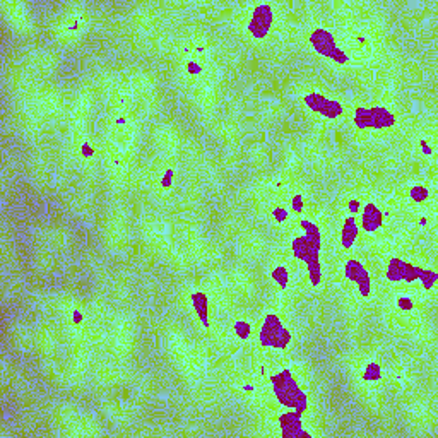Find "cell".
Listing matches in <instances>:
<instances>
[{
    "mask_svg": "<svg viewBox=\"0 0 438 438\" xmlns=\"http://www.w3.org/2000/svg\"><path fill=\"white\" fill-rule=\"evenodd\" d=\"M248 332H250V327H248V324H245V322H241V324L236 325V334L241 337V339H245V337L248 336Z\"/></svg>",
    "mask_w": 438,
    "mask_h": 438,
    "instance_id": "obj_13",
    "label": "cell"
},
{
    "mask_svg": "<svg viewBox=\"0 0 438 438\" xmlns=\"http://www.w3.org/2000/svg\"><path fill=\"white\" fill-rule=\"evenodd\" d=\"M356 233H358V226L354 222V218H348L346 224H344V233H343V241L346 247H350L351 241L356 238Z\"/></svg>",
    "mask_w": 438,
    "mask_h": 438,
    "instance_id": "obj_9",
    "label": "cell"
},
{
    "mask_svg": "<svg viewBox=\"0 0 438 438\" xmlns=\"http://www.w3.org/2000/svg\"><path fill=\"white\" fill-rule=\"evenodd\" d=\"M346 274L348 277L359 284V291H361L363 296L368 295V286H370V279H368V274L365 272V269L361 267L359 262H350L346 265Z\"/></svg>",
    "mask_w": 438,
    "mask_h": 438,
    "instance_id": "obj_4",
    "label": "cell"
},
{
    "mask_svg": "<svg viewBox=\"0 0 438 438\" xmlns=\"http://www.w3.org/2000/svg\"><path fill=\"white\" fill-rule=\"evenodd\" d=\"M399 305L402 308H411V307H413V303H409V300H400Z\"/></svg>",
    "mask_w": 438,
    "mask_h": 438,
    "instance_id": "obj_15",
    "label": "cell"
},
{
    "mask_svg": "<svg viewBox=\"0 0 438 438\" xmlns=\"http://www.w3.org/2000/svg\"><path fill=\"white\" fill-rule=\"evenodd\" d=\"M300 414L302 413H286L281 416V428H283V437H310V433L303 432L302 423H300Z\"/></svg>",
    "mask_w": 438,
    "mask_h": 438,
    "instance_id": "obj_3",
    "label": "cell"
},
{
    "mask_svg": "<svg viewBox=\"0 0 438 438\" xmlns=\"http://www.w3.org/2000/svg\"><path fill=\"white\" fill-rule=\"evenodd\" d=\"M313 46L317 48L318 51H322L324 55L334 57V53H336L332 38H330V35H327V33H324V31H318L317 35L313 36Z\"/></svg>",
    "mask_w": 438,
    "mask_h": 438,
    "instance_id": "obj_7",
    "label": "cell"
},
{
    "mask_svg": "<svg viewBox=\"0 0 438 438\" xmlns=\"http://www.w3.org/2000/svg\"><path fill=\"white\" fill-rule=\"evenodd\" d=\"M170 176H172V172H168V175H166V180H163V185H166V187H168L170 181H172V178H170Z\"/></svg>",
    "mask_w": 438,
    "mask_h": 438,
    "instance_id": "obj_16",
    "label": "cell"
},
{
    "mask_svg": "<svg viewBox=\"0 0 438 438\" xmlns=\"http://www.w3.org/2000/svg\"><path fill=\"white\" fill-rule=\"evenodd\" d=\"M274 384V391L277 394L279 402L286 407H293L298 413H303L307 409V397L296 387L295 380L291 378V375L288 372H283L281 375L270 378Z\"/></svg>",
    "mask_w": 438,
    "mask_h": 438,
    "instance_id": "obj_1",
    "label": "cell"
},
{
    "mask_svg": "<svg viewBox=\"0 0 438 438\" xmlns=\"http://www.w3.org/2000/svg\"><path fill=\"white\" fill-rule=\"evenodd\" d=\"M394 124V115H391L384 108H373L368 110V125L373 127H387Z\"/></svg>",
    "mask_w": 438,
    "mask_h": 438,
    "instance_id": "obj_5",
    "label": "cell"
},
{
    "mask_svg": "<svg viewBox=\"0 0 438 438\" xmlns=\"http://www.w3.org/2000/svg\"><path fill=\"white\" fill-rule=\"evenodd\" d=\"M378 377H380V370H378V365H370L368 368H366L365 378H366V380H377Z\"/></svg>",
    "mask_w": 438,
    "mask_h": 438,
    "instance_id": "obj_12",
    "label": "cell"
},
{
    "mask_svg": "<svg viewBox=\"0 0 438 438\" xmlns=\"http://www.w3.org/2000/svg\"><path fill=\"white\" fill-rule=\"evenodd\" d=\"M419 277H421V281H423V284H425V288H432L433 283H435V279H437V274L432 272V270H421Z\"/></svg>",
    "mask_w": 438,
    "mask_h": 438,
    "instance_id": "obj_10",
    "label": "cell"
},
{
    "mask_svg": "<svg viewBox=\"0 0 438 438\" xmlns=\"http://www.w3.org/2000/svg\"><path fill=\"white\" fill-rule=\"evenodd\" d=\"M382 222V213L377 211V207L368 204L365 209V214H363V228L368 229V231H373L380 226Z\"/></svg>",
    "mask_w": 438,
    "mask_h": 438,
    "instance_id": "obj_6",
    "label": "cell"
},
{
    "mask_svg": "<svg viewBox=\"0 0 438 438\" xmlns=\"http://www.w3.org/2000/svg\"><path fill=\"white\" fill-rule=\"evenodd\" d=\"M272 277L277 281V283H279L281 288H284L286 283H288V274H286V269H284V267H277V269L272 272Z\"/></svg>",
    "mask_w": 438,
    "mask_h": 438,
    "instance_id": "obj_11",
    "label": "cell"
},
{
    "mask_svg": "<svg viewBox=\"0 0 438 438\" xmlns=\"http://www.w3.org/2000/svg\"><path fill=\"white\" fill-rule=\"evenodd\" d=\"M358 209H359V204L352 200V202H351V211H352V213H354V211H358Z\"/></svg>",
    "mask_w": 438,
    "mask_h": 438,
    "instance_id": "obj_17",
    "label": "cell"
},
{
    "mask_svg": "<svg viewBox=\"0 0 438 438\" xmlns=\"http://www.w3.org/2000/svg\"><path fill=\"white\" fill-rule=\"evenodd\" d=\"M262 341L263 344H272L277 348H284L289 343V334L283 329L277 317H269L262 329Z\"/></svg>",
    "mask_w": 438,
    "mask_h": 438,
    "instance_id": "obj_2",
    "label": "cell"
},
{
    "mask_svg": "<svg viewBox=\"0 0 438 438\" xmlns=\"http://www.w3.org/2000/svg\"><path fill=\"white\" fill-rule=\"evenodd\" d=\"M192 303H194V308L197 310L199 317L202 318L204 325H207V298L204 295H200V293H197V295H194V298H192Z\"/></svg>",
    "mask_w": 438,
    "mask_h": 438,
    "instance_id": "obj_8",
    "label": "cell"
},
{
    "mask_svg": "<svg viewBox=\"0 0 438 438\" xmlns=\"http://www.w3.org/2000/svg\"><path fill=\"white\" fill-rule=\"evenodd\" d=\"M411 195H413L414 200H423V199L426 197V190L423 187H416L413 192H411Z\"/></svg>",
    "mask_w": 438,
    "mask_h": 438,
    "instance_id": "obj_14",
    "label": "cell"
}]
</instances>
